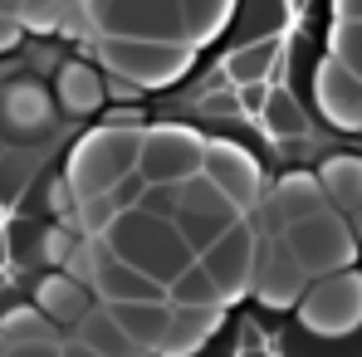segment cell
<instances>
[{
  "label": "cell",
  "mask_w": 362,
  "mask_h": 357,
  "mask_svg": "<svg viewBox=\"0 0 362 357\" xmlns=\"http://www.w3.org/2000/svg\"><path fill=\"white\" fill-rule=\"evenodd\" d=\"M338 0H230L221 30L157 88H137L122 127H181L235 147L259 177L264 206L294 181L358 167L362 132L323 103Z\"/></svg>",
  "instance_id": "1"
},
{
  "label": "cell",
  "mask_w": 362,
  "mask_h": 357,
  "mask_svg": "<svg viewBox=\"0 0 362 357\" xmlns=\"http://www.w3.org/2000/svg\"><path fill=\"white\" fill-rule=\"evenodd\" d=\"M172 357H362V250L328 279L284 298L264 289L230 298L221 318Z\"/></svg>",
  "instance_id": "2"
},
{
  "label": "cell",
  "mask_w": 362,
  "mask_h": 357,
  "mask_svg": "<svg viewBox=\"0 0 362 357\" xmlns=\"http://www.w3.org/2000/svg\"><path fill=\"white\" fill-rule=\"evenodd\" d=\"M0 357H64V348H54V343H15Z\"/></svg>",
  "instance_id": "3"
}]
</instances>
